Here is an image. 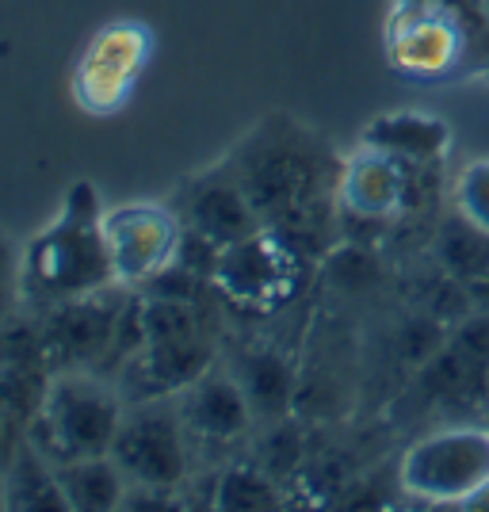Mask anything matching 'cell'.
<instances>
[{
  "label": "cell",
  "mask_w": 489,
  "mask_h": 512,
  "mask_svg": "<svg viewBox=\"0 0 489 512\" xmlns=\"http://www.w3.org/2000/svg\"><path fill=\"white\" fill-rule=\"evenodd\" d=\"M256 207L264 230L302 260L329 249L337 237L344 161L333 146L291 115H264L234 150L222 157Z\"/></svg>",
  "instance_id": "obj_1"
},
{
  "label": "cell",
  "mask_w": 489,
  "mask_h": 512,
  "mask_svg": "<svg viewBox=\"0 0 489 512\" xmlns=\"http://www.w3.org/2000/svg\"><path fill=\"white\" fill-rule=\"evenodd\" d=\"M104 218L107 211L100 203V192L88 180H77L62 195L58 214L20 249L16 279H20L23 302L35 314L119 283Z\"/></svg>",
  "instance_id": "obj_2"
},
{
  "label": "cell",
  "mask_w": 489,
  "mask_h": 512,
  "mask_svg": "<svg viewBox=\"0 0 489 512\" xmlns=\"http://www.w3.org/2000/svg\"><path fill=\"white\" fill-rule=\"evenodd\" d=\"M123 413L127 402L119 398L111 379L96 371H58L50 375L43 406L27 428V440L54 467L88 455H111Z\"/></svg>",
  "instance_id": "obj_3"
},
{
  "label": "cell",
  "mask_w": 489,
  "mask_h": 512,
  "mask_svg": "<svg viewBox=\"0 0 489 512\" xmlns=\"http://www.w3.org/2000/svg\"><path fill=\"white\" fill-rule=\"evenodd\" d=\"M192 432L180 417L176 398L127 406L115 432L111 459L127 474L130 486L184 490L192 478Z\"/></svg>",
  "instance_id": "obj_4"
},
{
  "label": "cell",
  "mask_w": 489,
  "mask_h": 512,
  "mask_svg": "<svg viewBox=\"0 0 489 512\" xmlns=\"http://www.w3.org/2000/svg\"><path fill=\"white\" fill-rule=\"evenodd\" d=\"M153 54V35L146 23L115 20L100 27L85 43L69 73L73 104L92 119H111L130 104Z\"/></svg>",
  "instance_id": "obj_5"
},
{
  "label": "cell",
  "mask_w": 489,
  "mask_h": 512,
  "mask_svg": "<svg viewBox=\"0 0 489 512\" xmlns=\"http://www.w3.org/2000/svg\"><path fill=\"white\" fill-rule=\"evenodd\" d=\"M398 482L413 497L467 505L489 486V428H440L417 440L405 451Z\"/></svg>",
  "instance_id": "obj_6"
},
{
  "label": "cell",
  "mask_w": 489,
  "mask_h": 512,
  "mask_svg": "<svg viewBox=\"0 0 489 512\" xmlns=\"http://www.w3.org/2000/svg\"><path fill=\"white\" fill-rule=\"evenodd\" d=\"M134 287L111 283L96 295L73 302H58L39 314L43 329V356L50 371H104L111 344L119 333V318L127 310V299Z\"/></svg>",
  "instance_id": "obj_7"
},
{
  "label": "cell",
  "mask_w": 489,
  "mask_h": 512,
  "mask_svg": "<svg viewBox=\"0 0 489 512\" xmlns=\"http://www.w3.org/2000/svg\"><path fill=\"white\" fill-rule=\"evenodd\" d=\"M302 256L287 249L272 230L234 241L218 253L214 264V291L226 302H234L241 310L268 314L295 295L298 272H302Z\"/></svg>",
  "instance_id": "obj_8"
},
{
  "label": "cell",
  "mask_w": 489,
  "mask_h": 512,
  "mask_svg": "<svg viewBox=\"0 0 489 512\" xmlns=\"http://www.w3.org/2000/svg\"><path fill=\"white\" fill-rule=\"evenodd\" d=\"M104 230L115 260V279L123 287H142L176 264L184 222L172 203H123L107 211Z\"/></svg>",
  "instance_id": "obj_9"
},
{
  "label": "cell",
  "mask_w": 489,
  "mask_h": 512,
  "mask_svg": "<svg viewBox=\"0 0 489 512\" xmlns=\"http://www.w3.org/2000/svg\"><path fill=\"white\" fill-rule=\"evenodd\" d=\"M214 367V333L180 337V341H146L130 356L111 383L127 406L176 398L184 386H192L203 371Z\"/></svg>",
  "instance_id": "obj_10"
},
{
  "label": "cell",
  "mask_w": 489,
  "mask_h": 512,
  "mask_svg": "<svg viewBox=\"0 0 489 512\" xmlns=\"http://www.w3.org/2000/svg\"><path fill=\"white\" fill-rule=\"evenodd\" d=\"M172 207H176L180 222L188 230L203 234L218 249L264 230V222H260L256 207L249 203L245 188L237 184V176L222 161L214 169L199 172V176H188L172 195Z\"/></svg>",
  "instance_id": "obj_11"
},
{
  "label": "cell",
  "mask_w": 489,
  "mask_h": 512,
  "mask_svg": "<svg viewBox=\"0 0 489 512\" xmlns=\"http://www.w3.org/2000/svg\"><path fill=\"white\" fill-rule=\"evenodd\" d=\"M176 406H180L188 432L203 444H234L256 421L253 406H249V398L237 386L234 375L214 371V367L176 394Z\"/></svg>",
  "instance_id": "obj_12"
},
{
  "label": "cell",
  "mask_w": 489,
  "mask_h": 512,
  "mask_svg": "<svg viewBox=\"0 0 489 512\" xmlns=\"http://www.w3.org/2000/svg\"><path fill=\"white\" fill-rule=\"evenodd\" d=\"M409 165L390 157L383 150L363 146L356 157L344 161L341 172V207L352 218H367V222H383L390 214H398L409 199V180H405Z\"/></svg>",
  "instance_id": "obj_13"
},
{
  "label": "cell",
  "mask_w": 489,
  "mask_h": 512,
  "mask_svg": "<svg viewBox=\"0 0 489 512\" xmlns=\"http://www.w3.org/2000/svg\"><path fill=\"white\" fill-rule=\"evenodd\" d=\"M50 375L54 371L46 363H0V474L27 444V428L43 406Z\"/></svg>",
  "instance_id": "obj_14"
},
{
  "label": "cell",
  "mask_w": 489,
  "mask_h": 512,
  "mask_svg": "<svg viewBox=\"0 0 489 512\" xmlns=\"http://www.w3.org/2000/svg\"><path fill=\"white\" fill-rule=\"evenodd\" d=\"M230 375L245 390L253 417L260 421H283L287 409L295 406V367L276 348H241L230 363Z\"/></svg>",
  "instance_id": "obj_15"
},
{
  "label": "cell",
  "mask_w": 489,
  "mask_h": 512,
  "mask_svg": "<svg viewBox=\"0 0 489 512\" xmlns=\"http://www.w3.org/2000/svg\"><path fill=\"white\" fill-rule=\"evenodd\" d=\"M363 146L390 153L405 165H432L447 150V127L421 111H394V115H379L363 130Z\"/></svg>",
  "instance_id": "obj_16"
},
{
  "label": "cell",
  "mask_w": 489,
  "mask_h": 512,
  "mask_svg": "<svg viewBox=\"0 0 489 512\" xmlns=\"http://www.w3.org/2000/svg\"><path fill=\"white\" fill-rule=\"evenodd\" d=\"M0 509L16 512H69L58 467L31 440L16 451L12 467L0 474Z\"/></svg>",
  "instance_id": "obj_17"
},
{
  "label": "cell",
  "mask_w": 489,
  "mask_h": 512,
  "mask_svg": "<svg viewBox=\"0 0 489 512\" xmlns=\"http://www.w3.org/2000/svg\"><path fill=\"white\" fill-rule=\"evenodd\" d=\"M62 478L65 501L73 512H111L123 509L127 497V474L111 455H88V459H73L58 467Z\"/></svg>",
  "instance_id": "obj_18"
},
{
  "label": "cell",
  "mask_w": 489,
  "mask_h": 512,
  "mask_svg": "<svg viewBox=\"0 0 489 512\" xmlns=\"http://www.w3.org/2000/svg\"><path fill=\"white\" fill-rule=\"evenodd\" d=\"M390 54L402 69L413 73H432L444 69L455 54V35L440 16L432 12H409L405 20L394 23L390 31Z\"/></svg>",
  "instance_id": "obj_19"
},
{
  "label": "cell",
  "mask_w": 489,
  "mask_h": 512,
  "mask_svg": "<svg viewBox=\"0 0 489 512\" xmlns=\"http://www.w3.org/2000/svg\"><path fill=\"white\" fill-rule=\"evenodd\" d=\"M440 264L451 279L463 283H486L489 279V234L474 226L467 214H451L440 226Z\"/></svg>",
  "instance_id": "obj_20"
},
{
  "label": "cell",
  "mask_w": 489,
  "mask_h": 512,
  "mask_svg": "<svg viewBox=\"0 0 489 512\" xmlns=\"http://www.w3.org/2000/svg\"><path fill=\"white\" fill-rule=\"evenodd\" d=\"M279 482L260 463H234L214 478L211 509L218 512H260L279 509Z\"/></svg>",
  "instance_id": "obj_21"
},
{
  "label": "cell",
  "mask_w": 489,
  "mask_h": 512,
  "mask_svg": "<svg viewBox=\"0 0 489 512\" xmlns=\"http://www.w3.org/2000/svg\"><path fill=\"white\" fill-rule=\"evenodd\" d=\"M455 211L467 214L474 226L489 234V161L467 165L455 184Z\"/></svg>",
  "instance_id": "obj_22"
},
{
  "label": "cell",
  "mask_w": 489,
  "mask_h": 512,
  "mask_svg": "<svg viewBox=\"0 0 489 512\" xmlns=\"http://www.w3.org/2000/svg\"><path fill=\"white\" fill-rule=\"evenodd\" d=\"M264 459H260V467L268 470L272 478H287V474H295L298 463H302V440H298V432L291 425H276L268 432V440H264Z\"/></svg>",
  "instance_id": "obj_23"
},
{
  "label": "cell",
  "mask_w": 489,
  "mask_h": 512,
  "mask_svg": "<svg viewBox=\"0 0 489 512\" xmlns=\"http://www.w3.org/2000/svg\"><path fill=\"white\" fill-rule=\"evenodd\" d=\"M16 276H20V253L12 249L8 234L0 230V295L20 287V279H16Z\"/></svg>",
  "instance_id": "obj_24"
},
{
  "label": "cell",
  "mask_w": 489,
  "mask_h": 512,
  "mask_svg": "<svg viewBox=\"0 0 489 512\" xmlns=\"http://www.w3.org/2000/svg\"><path fill=\"white\" fill-rule=\"evenodd\" d=\"M482 8H486V12H489V0H482Z\"/></svg>",
  "instance_id": "obj_25"
}]
</instances>
